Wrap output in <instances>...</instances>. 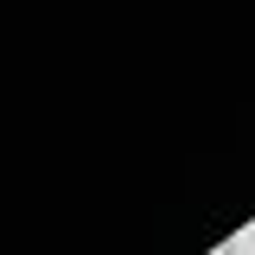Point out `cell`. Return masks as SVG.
Instances as JSON below:
<instances>
[{
  "label": "cell",
  "mask_w": 255,
  "mask_h": 255,
  "mask_svg": "<svg viewBox=\"0 0 255 255\" xmlns=\"http://www.w3.org/2000/svg\"><path fill=\"white\" fill-rule=\"evenodd\" d=\"M211 255H236V243H217V249H211Z\"/></svg>",
  "instance_id": "obj_1"
}]
</instances>
